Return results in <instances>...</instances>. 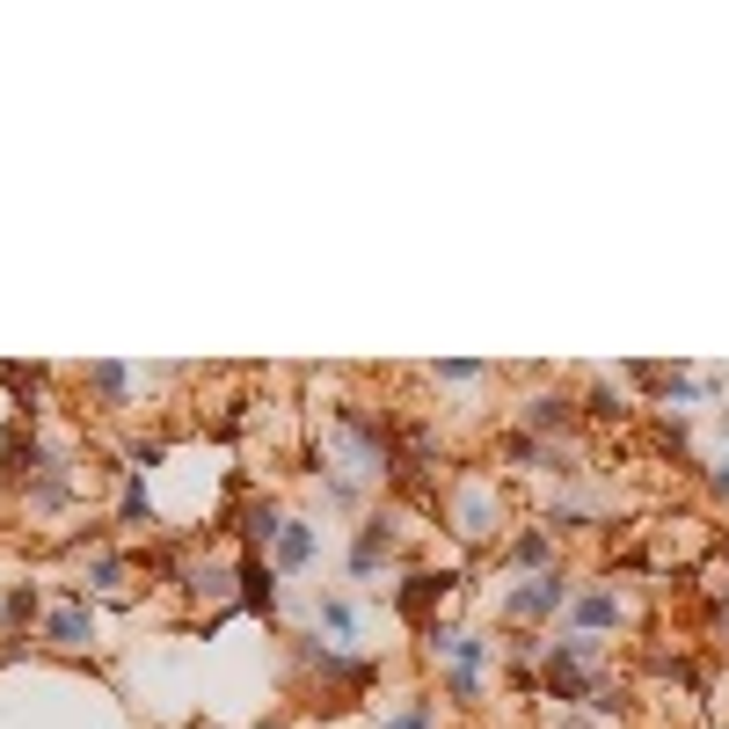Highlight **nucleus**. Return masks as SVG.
<instances>
[{
    "mask_svg": "<svg viewBox=\"0 0 729 729\" xmlns=\"http://www.w3.org/2000/svg\"><path fill=\"white\" fill-rule=\"evenodd\" d=\"M562 729H591V722H584V715H569V722H562Z\"/></svg>",
    "mask_w": 729,
    "mask_h": 729,
    "instance_id": "obj_21",
    "label": "nucleus"
},
{
    "mask_svg": "<svg viewBox=\"0 0 729 729\" xmlns=\"http://www.w3.org/2000/svg\"><path fill=\"white\" fill-rule=\"evenodd\" d=\"M511 562H518V569H533V576H547V562H555V533H547V525H525L518 547H511Z\"/></svg>",
    "mask_w": 729,
    "mask_h": 729,
    "instance_id": "obj_7",
    "label": "nucleus"
},
{
    "mask_svg": "<svg viewBox=\"0 0 729 729\" xmlns=\"http://www.w3.org/2000/svg\"><path fill=\"white\" fill-rule=\"evenodd\" d=\"M569 423H576V401L569 394H533V401H525V431H569Z\"/></svg>",
    "mask_w": 729,
    "mask_h": 729,
    "instance_id": "obj_3",
    "label": "nucleus"
},
{
    "mask_svg": "<svg viewBox=\"0 0 729 729\" xmlns=\"http://www.w3.org/2000/svg\"><path fill=\"white\" fill-rule=\"evenodd\" d=\"M452 584H460V576H431V569H417V576H409V584L394 591V606L409 613V620H423V613H431V598H445Z\"/></svg>",
    "mask_w": 729,
    "mask_h": 729,
    "instance_id": "obj_2",
    "label": "nucleus"
},
{
    "mask_svg": "<svg viewBox=\"0 0 729 729\" xmlns=\"http://www.w3.org/2000/svg\"><path fill=\"white\" fill-rule=\"evenodd\" d=\"M380 729H431V708H423V700H417V708H401L394 722H380Z\"/></svg>",
    "mask_w": 729,
    "mask_h": 729,
    "instance_id": "obj_18",
    "label": "nucleus"
},
{
    "mask_svg": "<svg viewBox=\"0 0 729 729\" xmlns=\"http://www.w3.org/2000/svg\"><path fill=\"white\" fill-rule=\"evenodd\" d=\"M562 606H569V584H562L555 569H547V576H525L518 591H504V613H511V620H555Z\"/></svg>",
    "mask_w": 729,
    "mask_h": 729,
    "instance_id": "obj_1",
    "label": "nucleus"
},
{
    "mask_svg": "<svg viewBox=\"0 0 729 729\" xmlns=\"http://www.w3.org/2000/svg\"><path fill=\"white\" fill-rule=\"evenodd\" d=\"M584 409H591V417H620V394H613V387H591Z\"/></svg>",
    "mask_w": 729,
    "mask_h": 729,
    "instance_id": "obj_16",
    "label": "nucleus"
},
{
    "mask_svg": "<svg viewBox=\"0 0 729 729\" xmlns=\"http://www.w3.org/2000/svg\"><path fill=\"white\" fill-rule=\"evenodd\" d=\"M270 547H278V569H307V555H314V533H307L299 518H285Z\"/></svg>",
    "mask_w": 729,
    "mask_h": 729,
    "instance_id": "obj_8",
    "label": "nucleus"
},
{
    "mask_svg": "<svg viewBox=\"0 0 729 729\" xmlns=\"http://www.w3.org/2000/svg\"><path fill=\"white\" fill-rule=\"evenodd\" d=\"M445 694H452V700H482V671H452Z\"/></svg>",
    "mask_w": 729,
    "mask_h": 729,
    "instance_id": "obj_14",
    "label": "nucleus"
},
{
    "mask_svg": "<svg viewBox=\"0 0 729 729\" xmlns=\"http://www.w3.org/2000/svg\"><path fill=\"white\" fill-rule=\"evenodd\" d=\"M44 635H52L59 649H88V643H95V613H88V606H59Z\"/></svg>",
    "mask_w": 729,
    "mask_h": 729,
    "instance_id": "obj_5",
    "label": "nucleus"
},
{
    "mask_svg": "<svg viewBox=\"0 0 729 729\" xmlns=\"http://www.w3.org/2000/svg\"><path fill=\"white\" fill-rule=\"evenodd\" d=\"M387 547H394V525L372 518V525L358 533V547H350V576H372V562H387Z\"/></svg>",
    "mask_w": 729,
    "mask_h": 729,
    "instance_id": "obj_6",
    "label": "nucleus"
},
{
    "mask_svg": "<svg viewBox=\"0 0 729 729\" xmlns=\"http://www.w3.org/2000/svg\"><path fill=\"white\" fill-rule=\"evenodd\" d=\"M438 380H452V387H474V380H482V364H438Z\"/></svg>",
    "mask_w": 729,
    "mask_h": 729,
    "instance_id": "obj_19",
    "label": "nucleus"
},
{
    "mask_svg": "<svg viewBox=\"0 0 729 729\" xmlns=\"http://www.w3.org/2000/svg\"><path fill=\"white\" fill-rule=\"evenodd\" d=\"M321 627H329V635H350V606H343V598H329V606H321Z\"/></svg>",
    "mask_w": 729,
    "mask_h": 729,
    "instance_id": "obj_17",
    "label": "nucleus"
},
{
    "mask_svg": "<svg viewBox=\"0 0 729 729\" xmlns=\"http://www.w3.org/2000/svg\"><path fill=\"white\" fill-rule=\"evenodd\" d=\"M117 576H124V562H117V555H95V569H88V584H95V591H110Z\"/></svg>",
    "mask_w": 729,
    "mask_h": 729,
    "instance_id": "obj_15",
    "label": "nucleus"
},
{
    "mask_svg": "<svg viewBox=\"0 0 729 729\" xmlns=\"http://www.w3.org/2000/svg\"><path fill=\"white\" fill-rule=\"evenodd\" d=\"M576 620H584V635L606 627V620H620V598H613V591H584V598H576Z\"/></svg>",
    "mask_w": 729,
    "mask_h": 729,
    "instance_id": "obj_9",
    "label": "nucleus"
},
{
    "mask_svg": "<svg viewBox=\"0 0 729 729\" xmlns=\"http://www.w3.org/2000/svg\"><path fill=\"white\" fill-rule=\"evenodd\" d=\"M124 525H154V504H146L140 474H132V482H124Z\"/></svg>",
    "mask_w": 729,
    "mask_h": 729,
    "instance_id": "obj_12",
    "label": "nucleus"
},
{
    "mask_svg": "<svg viewBox=\"0 0 729 729\" xmlns=\"http://www.w3.org/2000/svg\"><path fill=\"white\" fill-rule=\"evenodd\" d=\"M88 387H95L103 401H124L132 394V372H124V364H88Z\"/></svg>",
    "mask_w": 729,
    "mask_h": 729,
    "instance_id": "obj_10",
    "label": "nucleus"
},
{
    "mask_svg": "<svg viewBox=\"0 0 729 729\" xmlns=\"http://www.w3.org/2000/svg\"><path fill=\"white\" fill-rule=\"evenodd\" d=\"M234 584H242V606H248V613H270V606H278V576L263 569L256 555H248L242 569H234Z\"/></svg>",
    "mask_w": 729,
    "mask_h": 729,
    "instance_id": "obj_4",
    "label": "nucleus"
},
{
    "mask_svg": "<svg viewBox=\"0 0 729 729\" xmlns=\"http://www.w3.org/2000/svg\"><path fill=\"white\" fill-rule=\"evenodd\" d=\"M722 643H729V606H722Z\"/></svg>",
    "mask_w": 729,
    "mask_h": 729,
    "instance_id": "obj_22",
    "label": "nucleus"
},
{
    "mask_svg": "<svg viewBox=\"0 0 729 729\" xmlns=\"http://www.w3.org/2000/svg\"><path fill=\"white\" fill-rule=\"evenodd\" d=\"M460 518H468L460 533H468V540H482V533H489V496H468V504H460Z\"/></svg>",
    "mask_w": 729,
    "mask_h": 729,
    "instance_id": "obj_13",
    "label": "nucleus"
},
{
    "mask_svg": "<svg viewBox=\"0 0 729 729\" xmlns=\"http://www.w3.org/2000/svg\"><path fill=\"white\" fill-rule=\"evenodd\" d=\"M278 525H285V518H278V511H270V504H248L242 533H248V540H256V547H263V540H278Z\"/></svg>",
    "mask_w": 729,
    "mask_h": 729,
    "instance_id": "obj_11",
    "label": "nucleus"
},
{
    "mask_svg": "<svg viewBox=\"0 0 729 729\" xmlns=\"http://www.w3.org/2000/svg\"><path fill=\"white\" fill-rule=\"evenodd\" d=\"M715 496H729V468H715Z\"/></svg>",
    "mask_w": 729,
    "mask_h": 729,
    "instance_id": "obj_20",
    "label": "nucleus"
}]
</instances>
